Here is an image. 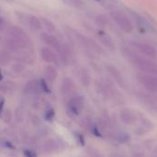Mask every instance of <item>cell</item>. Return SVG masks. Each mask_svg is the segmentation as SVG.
<instances>
[{"mask_svg": "<svg viewBox=\"0 0 157 157\" xmlns=\"http://www.w3.org/2000/svg\"><path fill=\"white\" fill-rule=\"evenodd\" d=\"M153 128H154V125L149 120L145 119L144 117L141 119V125L139 127V132L141 133L149 132H151L153 130Z\"/></svg>", "mask_w": 157, "mask_h": 157, "instance_id": "21", "label": "cell"}, {"mask_svg": "<svg viewBox=\"0 0 157 157\" xmlns=\"http://www.w3.org/2000/svg\"><path fill=\"white\" fill-rule=\"evenodd\" d=\"M17 60L18 62H21L23 63H33V57L29 52H22L19 53L17 57Z\"/></svg>", "mask_w": 157, "mask_h": 157, "instance_id": "24", "label": "cell"}, {"mask_svg": "<svg viewBox=\"0 0 157 157\" xmlns=\"http://www.w3.org/2000/svg\"><path fill=\"white\" fill-rule=\"evenodd\" d=\"M0 89L5 93H8L15 89V84L11 81H5V82L1 83Z\"/></svg>", "mask_w": 157, "mask_h": 157, "instance_id": "25", "label": "cell"}, {"mask_svg": "<svg viewBox=\"0 0 157 157\" xmlns=\"http://www.w3.org/2000/svg\"><path fill=\"white\" fill-rule=\"evenodd\" d=\"M79 78L81 83L85 86H88L91 83V77L90 75L88 73V71L86 68H82L79 72Z\"/></svg>", "mask_w": 157, "mask_h": 157, "instance_id": "22", "label": "cell"}, {"mask_svg": "<svg viewBox=\"0 0 157 157\" xmlns=\"http://www.w3.org/2000/svg\"><path fill=\"white\" fill-rule=\"evenodd\" d=\"M109 74L110 75V76L115 80V82L120 85L121 87H124L125 86V82H124V79H123V76L121 75V73L118 70V68H116L115 66L113 65H110V64H108L106 66Z\"/></svg>", "mask_w": 157, "mask_h": 157, "instance_id": "13", "label": "cell"}, {"mask_svg": "<svg viewBox=\"0 0 157 157\" xmlns=\"http://www.w3.org/2000/svg\"><path fill=\"white\" fill-rule=\"evenodd\" d=\"M11 69H12V71H13L14 73L19 75V74H21L22 72H24V70H25V64H24L23 63H21V62L15 63L14 64H12Z\"/></svg>", "mask_w": 157, "mask_h": 157, "instance_id": "27", "label": "cell"}, {"mask_svg": "<svg viewBox=\"0 0 157 157\" xmlns=\"http://www.w3.org/2000/svg\"><path fill=\"white\" fill-rule=\"evenodd\" d=\"M98 38L99 40V41L110 52H115L116 51V44L113 40V39L110 37L109 34H108L107 32H105L104 30H98L97 32Z\"/></svg>", "mask_w": 157, "mask_h": 157, "instance_id": "10", "label": "cell"}, {"mask_svg": "<svg viewBox=\"0 0 157 157\" xmlns=\"http://www.w3.org/2000/svg\"><path fill=\"white\" fill-rule=\"evenodd\" d=\"M110 17L115 24L119 27L121 30L125 33H132L134 29L133 24L132 23L129 17L122 11L112 10L110 12Z\"/></svg>", "mask_w": 157, "mask_h": 157, "instance_id": "2", "label": "cell"}, {"mask_svg": "<svg viewBox=\"0 0 157 157\" xmlns=\"http://www.w3.org/2000/svg\"><path fill=\"white\" fill-rule=\"evenodd\" d=\"M23 155L27 157H35L37 156V154L35 152H32L31 150H25L23 152Z\"/></svg>", "mask_w": 157, "mask_h": 157, "instance_id": "34", "label": "cell"}, {"mask_svg": "<svg viewBox=\"0 0 157 157\" xmlns=\"http://www.w3.org/2000/svg\"><path fill=\"white\" fill-rule=\"evenodd\" d=\"M41 40L50 48H52L56 53H59L63 48V43H61V41L59 40L58 38H56L54 35H52V33H46L43 32L40 35Z\"/></svg>", "mask_w": 157, "mask_h": 157, "instance_id": "7", "label": "cell"}, {"mask_svg": "<svg viewBox=\"0 0 157 157\" xmlns=\"http://www.w3.org/2000/svg\"><path fill=\"white\" fill-rule=\"evenodd\" d=\"M0 11H1V9H0Z\"/></svg>", "mask_w": 157, "mask_h": 157, "instance_id": "40", "label": "cell"}, {"mask_svg": "<svg viewBox=\"0 0 157 157\" xmlns=\"http://www.w3.org/2000/svg\"><path fill=\"white\" fill-rule=\"evenodd\" d=\"M30 44V39H21L10 37L6 40L5 45L6 49L11 52H20L21 51L27 49Z\"/></svg>", "mask_w": 157, "mask_h": 157, "instance_id": "3", "label": "cell"}, {"mask_svg": "<svg viewBox=\"0 0 157 157\" xmlns=\"http://www.w3.org/2000/svg\"><path fill=\"white\" fill-rule=\"evenodd\" d=\"M2 76H3V75H2V73H1V71H0V81H1V80H2V78H3Z\"/></svg>", "mask_w": 157, "mask_h": 157, "instance_id": "37", "label": "cell"}, {"mask_svg": "<svg viewBox=\"0 0 157 157\" xmlns=\"http://www.w3.org/2000/svg\"><path fill=\"white\" fill-rule=\"evenodd\" d=\"M65 5L75 7V8H80L85 6V2L83 0H62Z\"/></svg>", "mask_w": 157, "mask_h": 157, "instance_id": "26", "label": "cell"}, {"mask_svg": "<svg viewBox=\"0 0 157 157\" xmlns=\"http://www.w3.org/2000/svg\"><path fill=\"white\" fill-rule=\"evenodd\" d=\"M85 108V98L82 96H73L67 102L68 112L73 115H79Z\"/></svg>", "mask_w": 157, "mask_h": 157, "instance_id": "6", "label": "cell"}, {"mask_svg": "<svg viewBox=\"0 0 157 157\" xmlns=\"http://www.w3.org/2000/svg\"><path fill=\"white\" fill-rule=\"evenodd\" d=\"M96 23L99 26H106L108 23V19L104 15H98L96 17Z\"/></svg>", "mask_w": 157, "mask_h": 157, "instance_id": "30", "label": "cell"}, {"mask_svg": "<svg viewBox=\"0 0 157 157\" xmlns=\"http://www.w3.org/2000/svg\"><path fill=\"white\" fill-rule=\"evenodd\" d=\"M75 91H76V86H75L74 81L69 77L63 78L62 85H61L62 96L63 98H72L73 96H75Z\"/></svg>", "mask_w": 157, "mask_h": 157, "instance_id": "9", "label": "cell"}, {"mask_svg": "<svg viewBox=\"0 0 157 157\" xmlns=\"http://www.w3.org/2000/svg\"><path fill=\"white\" fill-rule=\"evenodd\" d=\"M95 1H98V2H99V1H100V0H95Z\"/></svg>", "mask_w": 157, "mask_h": 157, "instance_id": "39", "label": "cell"}, {"mask_svg": "<svg viewBox=\"0 0 157 157\" xmlns=\"http://www.w3.org/2000/svg\"><path fill=\"white\" fill-rule=\"evenodd\" d=\"M55 117V110L51 108L49 109H47L44 113V119L47 121H52L53 119Z\"/></svg>", "mask_w": 157, "mask_h": 157, "instance_id": "29", "label": "cell"}, {"mask_svg": "<svg viewBox=\"0 0 157 157\" xmlns=\"http://www.w3.org/2000/svg\"><path fill=\"white\" fill-rule=\"evenodd\" d=\"M87 50H90L91 52L97 53V54H103L104 53V50L92 39L87 38V46H86Z\"/></svg>", "mask_w": 157, "mask_h": 157, "instance_id": "20", "label": "cell"}, {"mask_svg": "<svg viewBox=\"0 0 157 157\" xmlns=\"http://www.w3.org/2000/svg\"><path fill=\"white\" fill-rule=\"evenodd\" d=\"M12 61H13V55L11 54V52H9L8 50L0 51V65L1 66H6L10 64Z\"/></svg>", "mask_w": 157, "mask_h": 157, "instance_id": "19", "label": "cell"}, {"mask_svg": "<svg viewBox=\"0 0 157 157\" xmlns=\"http://www.w3.org/2000/svg\"><path fill=\"white\" fill-rule=\"evenodd\" d=\"M41 92L40 86V81L38 80H29L27 82L26 86H24V94L25 95H32V94H37Z\"/></svg>", "mask_w": 157, "mask_h": 157, "instance_id": "14", "label": "cell"}, {"mask_svg": "<svg viewBox=\"0 0 157 157\" xmlns=\"http://www.w3.org/2000/svg\"><path fill=\"white\" fill-rule=\"evenodd\" d=\"M120 119L121 121V122L127 126H132L134 124H136L137 121H138V117L137 114L135 113L134 110H132V109H122L120 111Z\"/></svg>", "mask_w": 157, "mask_h": 157, "instance_id": "8", "label": "cell"}, {"mask_svg": "<svg viewBox=\"0 0 157 157\" xmlns=\"http://www.w3.org/2000/svg\"><path fill=\"white\" fill-rule=\"evenodd\" d=\"M7 34L10 37H15V38H21V39H29L28 34L25 32L23 29L17 26H10L7 29Z\"/></svg>", "mask_w": 157, "mask_h": 157, "instance_id": "15", "label": "cell"}, {"mask_svg": "<svg viewBox=\"0 0 157 157\" xmlns=\"http://www.w3.org/2000/svg\"><path fill=\"white\" fill-rule=\"evenodd\" d=\"M43 75H44V79L49 84H53L58 77V71L55 68V66H53L51 63V64L45 66L44 71H43Z\"/></svg>", "mask_w": 157, "mask_h": 157, "instance_id": "12", "label": "cell"}, {"mask_svg": "<svg viewBox=\"0 0 157 157\" xmlns=\"http://www.w3.org/2000/svg\"><path fill=\"white\" fill-rule=\"evenodd\" d=\"M4 105H5V100H4V98H0V114H1V113H2V111H3Z\"/></svg>", "mask_w": 157, "mask_h": 157, "instance_id": "36", "label": "cell"}, {"mask_svg": "<svg viewBox=\"0 0 157 157\" xmlns=\"http://www.w3.org/2000/svg\"><path fill=\"white\" fill-rule=\"evenodd\" d=\"M40 20H41V23H42V27L49 33H52H52H54L56 31V26H55V24L52 20H50L47 17H41Z\"/></svg>", "mask_w": 157, "mask_h": 157, "instance_id": "23", "label": "cell"}, {"mask_svg": "<svg viewBox=\"0 0 157 157\" xmlns=\"http://www.w3.org/2000/svg\"><path fill=\"white\" fill-rule=\"evenodd\" d=\"M28 22H29L30 29L34 31H40L43 28L40 18H39L36 16H33V15L29 16L28 17Z\"/></svg>", "mask_w": 157, "mask_h": 157, "instance_id": "18", "label": "cell"}, {"mask_svg": "<svg viewBox=\"0 0 157 157\" xmlns=\"http://www.w3.org/2000/svg\"><path fill=\"white\" fill-rule=\"evenodd\" d=\"M131 15H132V17H133V19H134V21L136 22V24L138 25V27H139L140 29H142L144 31L146 30V29L150 27L149 24H148V22H147V21L144 18V17L141 16L139 13L134 12V11H131Z\"/></svg>", "mask_w": 157, "mask_h": 157, "instance_id": "16", "label": "cell"}, {"mask_svg": "<svg viewBox=\"0 0 157 157\" xmlns=\"http://www.w3.org/2000/svg\"><path fill=\"white\" fill-rule=\"evenodd\" d=\"M40 56L45 63H52V64H58L57 55L55 52L50 47H42L40 50Z\"/></svg>", "mask_w": 157, "mask_h": 157, "instance_id": "11", "label": "cell"}, {"mask_svg": "<svg viewBox=\"0 0 157 157\" xmlns=\"http://www.w3.org/2000/svg\"><path fill=\"white\" fill-rule=\"evenodd\" d=\"M132 47L145 57H148L152 60L157 58V50L152 44H149L147 42L134 41L132 42Z\"/></svg>", "mask_w": 157, "mask_h": 157, "instance_id": "4", "label": "cell"}, {"mask_svg": "<svg viewBox=\"0 0 157 157\" xmlns=\"http://www.w3.org/2000/svg\"><path fill=\"white\" fill-rule=\"evenodd\" d=\"M76 137L78 138V142H79V144H82V145H84L85 140H84L83 136H82V135H80V134H76Z\"/></svg>", "mask_w": 157, "mask_h": 157, "instance_id": "35", "label": "cell"}, {"mask_svg": "<svg viewBox=\"0 0 157 157\" xmlns=\"http://www.w3.org/2000/svg\"><path fill=\"white\" fill-rule=\"evenodd\" d=\"M40 89L42 92H45V93H50L51 90H50V87L47 84V81L45 79H40Z\"/></svg>", "mask_w": 157, "mask_h": 157, "instance_id": "31", "label": "cell"}, {"mask_svg": "<svg viewBox=\"0 0 157 157\" xmlns=\"http://www.w3.org/2000/svg\"><path fill=\"white\" fill-rule=\"evenodd\" d=\"M2 40V37H1V35H0V41Z\"/></svg>", "mask_w": 157, "mask_h": 157, "instance_id": "38", "label": "cell"}, {"mask_svg": "<svg viewBox=\"0 0 157 157\" xmlns=\"http://www.w3.org/2000/svg\"><path fill=\"white\" fill-rule=\"evenodd\" d=\"M138 81L149 92L157 93V76L140 72L138 74Z\"/></svg>", "mask_w": 157, "mask_h": 157, "instance_id": "5", "label": "cell"}, {"mask_svg": "<svg viewBox=\"0 0 157 157\" xmlns=\"http://www.w3.org/2000/svg\"><path fill=\"white\" fill-rule=\"evenodd\" d=\"M125 54L128 55V58L130 59L131 63L141 72L157 76V63L152 61V59L145 56H140L129 51L126 52Z\"/></svg>", "mask_w": 157, "mask_h": 157, "instance_id": "1", "label": "cell"}, {"mask_svg": "<svg viewBox=\"0 0 157 157\" xmlns=\"http://www.w3.org/2000/svg\"><path fill=\"white\" fill-rule=\"evenodd\" d=\"M6 27V20L4 17L0 16V31L4 30Z\"/></svg>", "mask_w": 157, "mask_h": 157, "instance_id": "33", "label": "cell"}, {"mask_svg": "<svg viewBox=\"0 0 157 157\" xmlns=\"http://www.w3.org/2000/svg\"><path fill=\"white\" fill-rule=\"evenodd\" d=\"M43 150L46 153H54L59 150V143L54 139H48L43 143Z\"/></svg>", "mask_w": 157, "mask_h": 157, "instance_id": "17", "label": "cell"}, {"mask_svg": "<svg viewBox=\"0 0 157 157\" xmlns=\"http://www.w3.org/2000/svg\"><path fill=\"white\" fill-rule=\"evenodd\" d=\"M141 98L143 99V101H145V103L147 104L148 107L152 108V109H157V104L155 103V101L154 99H152V98H149L145 95H142Z\"/></svg>", "mask_w": 157, "mask_h": 157, "instance_id": "28", "label": "cell"}, {"mask_svg": "<svg viewBox=\"0 0 157 157\" xmlns=\"http://www.w3.org/2000/svg\"><path fill=\"white\" fill-rule=\"evenodd\" d=\"M12 118H13V115H12V112L11 110L7 109L5 111L4 115H3V120L6 123H10V121H12Z\"/></svg>", "mask_w": 157, "mask_h": 157, "instance_id": "32", "label": "cell"}]
</instances>
